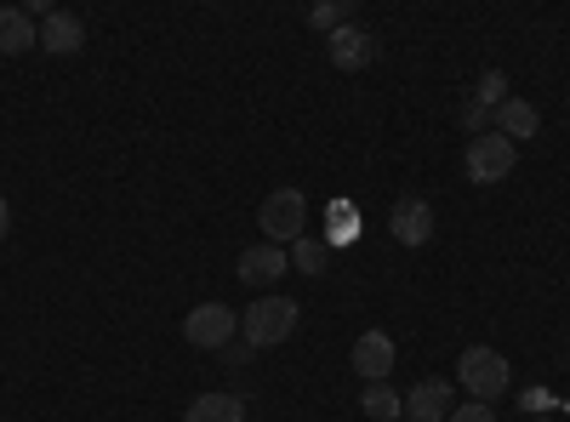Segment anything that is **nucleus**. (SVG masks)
Here are the masks:
<instances>
[{
	"label": "nucleus",
	"instance_id": "nucleus-1",
	"mask_svg": "<svg viewBox=\"0 0 570 422\" xmlns=\"http://www.w3.org/2000/svg\"><path fill=\"white\" fill-rule=\"evenodd\" d=\"M297 320H303V308L292 303V297H257L246 314H240V337L252 343V349H279V343H292V332H297Z\"/></svg>",
	"mask_w": 570,
	"mask_h": 422
},
{
	"label": "nucleus",
	"instance_id": "nucleus-2",
	"mask_svg": "<svg viewBox=\"0 0 570 422\" xmlns=\"http://www.w3.org/2000/svg\"><path fill=\"white\" fill-rule=\"evenodd\" d=\"M456 383L468 389V400L491 405V400H502V394H508L513 371H508V360H502L491 343H473V349H462V360H456Z\"/></svg>",
	"mask_w": 570,
	"mask_h": 422
},
{
	"label": "nucleus",
	"instance_id": "nucleus-3",
	"mask_svg": "<svg viewBox=\"0 0 570 422\" xmlns=\"http://www.w3.org/2000/svg\"><path fill=\"white\" fill-rule=\"evenodd\" d=\"M257 228H263L268 246L292 252V246L303 241V228H308V200H303L297 189H274V195L257 206Z\"/></svg>",
	"mask_w": 570,
	"mask_h": 422
},
{
	"label": "nucleus",
	"instance_id": "nucleus-4",
	"mask_svg": "<svg viewBox=\"0 0 570 422\" xmlns=\"http://www.w3.org/2000/svg\"><path fill=\"white\" fill-rule=\"evenodd\" d=\"M183 337L195 343V349H217L223 354L234 337H240V314H234L228 303H200V308H188Z\"/></svg>",
	"mask_w": 570,
	"mask_h": 422
},
{
	"label": "nucleus",
	"instance_id": "nucleus-5",
	"mask_svg": "<svg viewBox=\"0 0 570 422\" xmlns=\"http://www.w3.org/2000/svg\"><path fill=\"white\" fill-rule=\"evenodd\" d=\"M513 144H508V137L502 131H485V137H468V183H502L508 171H513Z\"/></svg>",
	"mask_w": 570,
	"mask_h": 422
},
{
	"label": "nucleus",
	"instance_id": "nucleus-6",
	"mask_svg": "<svg viewBox=\"0 0 570 422\" xmlns=\"http://www.w3.org/2000/svg\"><path fill=\"white\" fill-rule=\"evenodd\" d=\"M325 58H331V69L360 75V69H371L376 58H383V46H376V35H371V29L348 23V29H337V35L325 40Z\"/></svg>",
	"mask_w": 570,
	"mask_h": 422
},
{
	"label": "nucleus",
	"instance_id": "nucleus-7",
	"mask_svg": "<svg viewBox=\"0 0 570 422\" xmlns=\"http://www.w3.org/2000/svg\"><path fill=\"white\" fill-rule=\"evenodd\" d=\"M348 365L360 371L365 383H389V371H394V337L389 332H360Z\"/></svg>",
	"mask_w": 570,
	"mask_h": 422
},
{
	"label": "nucleus",
	"instance_id": "nucleus-8",
	"mask_svg": "<svg viewBox=\"0 0 570 422\" xmlns=\"http://www.w3.org/2000/svg\"><path fill=\"white\" fill-rule=\"evenodd\" d=\"M456 411V389L445 377H422L411 394H405V416L411 422H445Z\"/></svg>",
	"mask_w": 570,
	"mask_h": 422
},
{
	"label": "nucleus",
	"instance_id": "nucleus-9",
	"mask_svg": "<svg viewBox=\"0 0 570 422\" xmlns=\"http://www.w3.org/2000/svg\"><path fill=\"white\" fill-rule=\"evenodd\" d=\"M389 228H394L400 246H428V241H434V206L416 200V195H405V200L389 212Z\"/></svg>",
	"mask_w": 570,
	"mask_h": 422
},
{
	"label": "nucleus",
	"instance_id": "nucleus-10",
	"mask_svg": "<svg viewBox=\"0 0 570 422\" xmlns=\"http://www.w3.org/2000/svg\"><path fill=\"white\" fill-rule=\"evenodd\" d=\"M285 268H292V252H285V246H246L240 252V279H246V286H274V279L285 274Z\"/></svg>",
	"mask_w": 570,
	"mask_h": 422
},
{
	"label": "nucleus",
	"instance_id": "nucleus-11",
	"mask_svg": "<svg viewBox=\"0 0 570 422\" xmlns=\"http://www.w3.org/2000/svg\"><path fill=\"white\" fill-rule=\"evenodd\" d=\"M40 46H46L52 58H75L80 46H86V23H80L75 12H52V18L40 23Z\"/></svg>",
	"mask_w": 570,
	"mask_h": 422
},
{
	"label": "nucleus",
	"instance_id": "nucleus-12",
	"mask_svg": "<svg viewBox=\"0 0 570 422\" xmlns=\"http://www.w3.org/2000/svg\"><path fill=\"white\" fill-rule=\"evenodd\" d=\"M497 131L519 149L525 137H537V131H542V109H537V104H525V98H508V104L497 109Z\"/></svg>",
	"mask_w": 570,
	"mask_h": 422
},
{
	"label": "nucleus",
	"instance_id": "nucleus-13",
	"mask_svg": "<svg viewBox=\"0 0 570 422\" xmlns=\"http://www.w3.org/2000/svg\"><path fill=\"white\" fill-rule=\"evenodd\" d=\"M29 46H40L35 18H29V12H18V7H0V52L18 58V52H29Z\"/></svg>",
	"mask_w": 570,
	"mask_h": 422
},
{
	"label": "nucleus",
	"instance_id": "nucleus-14",
	"mask_svg": "<svg viewBox=\"0 0 570 422\" xmlns=\"http://www.w3.org/2000/svg\"><path fill=\"white\" fill-rule=\"evenodd\" d=\"M183 422H246V405H240V394H195Z\"/></svg>",
	"mask_w": 570,
	"mask_h": 422
},
{
	"label": "nucleus",
	"instance_id": "nucleus-15",
	"mask_svg": "<svg viewBox=\"0 0 570 422\" xmlns=\"http://www.w3.org/2000/svg\"><path fill=\"white\" fill-rule=\"evenodd\" d=\"M360 411H365L371 422H394V416H405V400H400L389 383H365V394H360Z\"/></svg>",
	"mask_w": 570,
	"mask_h": 422
},
{
	"label": "nucleus",
	"instance_id": "nucleus-16",
	"mask_svg": "<svg viewBox=\"0 0 570 422\" xmlns=\"http://www.w3.org/2000/svg\"><path fill=\"white\" fill-rule=\"evenodd\" d=\"M292 268H297V274H308V279H320V274L331 268V246H325V241H314V234H303V241L292 246Z\"/></svg>",
	"mask_w": 570,
	"mask_h": 422
},
{
	"label": "nucleus",
	"instance_id": "nucleus-17",
	"mask_svg": "<svg viewBox=\"0 0 570 422\" xmlns=\"http://www.w3.org/2000/svg\"><path fill=\"white\" fill-rule=\"evenodd\" d=\"M308 23L325 29V35H337L354 23V0H325V7H308Z\"/></svg>",
	"mask_w": 570,
	"mask_h": 422
},
{
	"label": "nucleus",
	"instance_id": "nucleus-18",
	"mask_svg": "<svg viewBox=\"0 0 570 422\" xmlns=\"http://www.w3.org/2000/svg\"><path fill=\"white\" fill-rule=\"evenodd\" d=\"M473 104L502 109V104H508V75H502V69H485V75H480V91H473Z\"/></svg>",
	"mask_w": 570,
	"mask_h": 422
},
{
	"label": "nucleus",
	"instance_id": "nucleus-19",
	"mask_svg": "<svg viewBox=\"0 0 570 422\" xmlns=\"http://www.w3.org/2000/svg\"><path fill=\"white\" fill-rule=\"evenodd\" d=\"M462 131H468V137H485V131H497V109H485V104H468V109H462Z\"/></svg>",
	"mask_w": 570,
	"mask_h": 422
},
{
	"label": "nucleus",
	"instance_id": "nucleus-20",
	"mask_svg": "<svg viewBox=\"0 0 570 422\" xmlns=\"http://www.w3.org/2000/svg\"><path fill=\"white\" fill-rule=\"evenodd\" d=\"M445 422H497V411H491V405H480V400H468V405H456Z\"/></svg>",
	"mask_w": 570,
	"mask_h": 422
},
{
	"label": "nucleus",
	"instance_id": "nucleus-21",
	"mask_svg": "<svg viewBox=\"0 0 570 422\" xmlns=\"http://www.w3.org/2000/svg\"><path fill=\"white\" fill-rule=\"evenodd\" d=\"M252 354H257V349L240 337V343H228V349H223V365H252Z\"/></svg>",
	"mask_w": 570,
	"mask_h": 422
},
{
	"label": "nucleus",
	"instance_id": "nucleus-22",
	"mask_svg": "<svg viewBox=\"0 0 570 422\" xmlns=\"http://www.w3.org/2000/svg\"><path fill=\"white\" fill-rule=\"evenodd\" d=\"M7 228H12V206H7V195H0V241H7Z\"/></svg>",
	"mask_w": 570,
	"mask_h": 422
},
{
	"label": "nucleus",
	"instance_id": "nucleus-23",
	"mask_svg": "<svg viewBox=\"0 0 570 422\" xmlns=\"http://www.w3.org/2000/svg\"><path fill=\"white\" fill-rule=\"evenodd\" d=\"M537 422H553V416H537Z\"/></svg>",
	"mask_w": 570,
	"mask_h": 422
}]
</instances>
